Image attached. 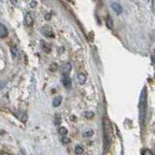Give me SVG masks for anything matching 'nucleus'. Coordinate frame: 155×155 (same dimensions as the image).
I'll return each mask as SVG.
<instances>
[{
  "label": "nucleus",
  "instance_id": "obj_1",
  "mask_svg": "<svg viewBox=\"0 0 155 155\" xmlns=\"http://www.w3.org/2000/svg\"><path fill=\"white\" fill-rule=\"evenodd\" d=\"M41 32H42L43 35L45 36V37H47V38H54L55 37V35H54V33H53L51 27L48 26V25L43 26L42 29H41Z\"/></svg>",
  "mask_w": 155,
  "mask_h": 155
},
{
  "label": "nucleus",
  "instance_id": "obj_2",
  "mask_svg": "<svg viewBox=\"0 0 155 155\" xmlns=\"http://www.w3.org/2000/svg\"><path fill=\"white\" fill-rule=\"evenodd\" d=\"M61 81H62V84H63V85H64V87H65L66 89L71 88V85H72V80H71V78H70V76H69V75H64V76H63V77H62Z\"/></svg>",
  "mask_w": 155,
  "mask_h": 155
},
{
  "label": "nucleus",
  "instance_id": "obj_3",
  "mask_svg": "<svg viewBox=\"0 0 155 155\" xmlns=\"http://www.w3.org/2000/svg\"><path fill=\"white\" fill-rule=\"evenodd\" d=\"M71 70H72V65H71L70 62H66L61 66V72H62L63 76L69 75V73L71 72Z\"/></svg>",
  "mask_w": 155,
  "mask_h": 155
},
{
  "label": "nucleus",
  "instance_id": "obj_4",
  "mask_svg": "<svg viewBox=\"0 0 155 155\" xmlns=\"http://www.w3.org/2000/svg\"><path fill=\"white\" fill-rule=\"evenodd\" d=\"M111 8H113V10L116 13V15H120L123 11L122 6H121L118 2H113V3H111Z\"/></svg>",
  "mask_w": 155,
  "mask_h": 155
},
{
  "label": "nucleus",
  "instance_id": "obj_5",
  "mask_svg": "<svg viewBox=\"0 0 155 155\" xmlns=\"http://www.w3.org/2000/svg\"><path fill=\"white\" fill-rule=\"evenodd\" d=\"M33 21H34V19H33L32 15L29 12H27L25 14V17H24V23H25V25L26 26H31L33 24Z\"/></svg>",
  "mask_w": 155,
  "mask_h": 155
},
{
  "label": "nucleus",
  "instance_id": "obj_6",
  "mask_svg": "<svg viewBox=\"0 0 155 155\" xmlns=\"http://www.w3.org/2000/svg\"><path fill=\"white\" fill-rule=\"evenodd\" d=\"M8 36V29L3 23L0 22V38H6Z\"/></svg>",
  "mask_w": 155,
  "mask_h": 155
},
{
  "label": "nucleus",
  "instance_id": "obj_7",
  "mask_svg": "<svg viewBox=\"0 0 155 155\" xmlns=\"http://www.w3.org/2000/svg\"><path fill=\"white\" fill-rule=\"evenodd\" d=\"M77 81L80 84H84L86 81V76L84 74V73H80L77 76Z\"/></svg>",
  "mask_w": 155,
  "mask_h": 155
},
{
  "label": "nucleus",
  "instance_id": "obj_8",
  "mask_svg": "<svg viewBox=\"0 0 155 155\" xmlns=\"http://www.w3.org/2000/svg\"><path fill=\"white\" fill-rule=\"evenodd\" d=\"M61 102H62V97L61 96H56L55 98L52 100V106L54 107V108H57V107L60 106Z\"/></svg>",
  "mask_w": 155,
  "mask_h": 155
},
{
  "label": "nucleus",
  "instance_id": "obj_9",
  "mask_svg": "<svg viewBox=\"0 0 155 155\" xmlns=\"http://www.w3.org/2000/svg\"><path fill=\"white\" fill-rule=\"evenodd\" d=\"M106 23H107V26H108L110 29H113L114 28V21H113V18H111L110 16H108L106 18Z\"/></svg>",
  "mask_w": 155,
  "mask_h": 155
},
{
  "label": "nucleus",
  "instance_id": "obj_10",
  "mask_svg": "<svg viewBox=\"0 0 155 155\" xmlns=\"http://www.w3.org/2000/svg\"><path fill=\"white\" fill-rule=\"evenodd\" d=\"M75 153L77 155H81L82 153H84V148H82L81 145H77V147H75Z\"/></svg>",
  "mask_w": 155,
  "mask_h": 155
},
{
  "label": "nucleus",
  "instance_id": "obj_11",
  "mask_svg": "<svg viewBox=\"0 0 155 155\" xmlns=\"http://www.w3.org/2000/svg\"><path fill=\"white\" fill-rule=\"evenodd\" d=\"M58 133H59L62 137H64V136H66L68 134V130L65 127H59L58 128Z\"/></svg>",
  "mask_w": 155,
  "mask_h": 155
},
{
  "label": "nucleus",
  "instance_id": "obj_12",
  "mask_svg": "<svg viewBox=\"0 0 155 155\" xmlns=\"http://www.w3.org/2000/svg\"><path fill=\"white\" fill-rule=\"evenodd\" d=\"M84 117L87 118V119H91L94 117V113H92V111H85L84 113Z\"/></svg>",
  "mask_w": 155,
  "mask_h": 155
},
{
  "label": "nucleus",
  "instance_id": "obj_13",
  "mask_svg": "<svg viewBox=\"0 0 155 155\" xmlns=\"http://www.w3.org/2000/svg\"><path fill=\"white\" fill-rule=\"evenodd\" d=\"M11 51H12V54H13V57H17L18 56V48L16 46H13L11 47Z\"/></svg>",
  "mask_w": 155,
  "mask_h": 155
},
{
  "label": "nucleus",
  "instance_id": "obj_14",
  "mask_svg": "<svg viewBox=\"0 0 155 155\" xmlns=\"http://www.w3.org/2000/svg\"><path fill=\"white\" fill-rule=\"evenodd\" d=\"M93 134H94L93 130H88V131H86L85 133L82 134V136H84V137H91V136H93Z\"/></svg>",
  "mask_w": 155,
  "mask_h": 155
},
{
  "label": "nucleus",
  "instance_id": "obj_15",
  "mask_svg": "<svg viewBox=\"0 0 155 155\" xmlns=\"http://www.w3.org/2000/svg\"><path fill=\"white\" fill-rule=\"evenodd\" d=\"M71 142V140L69 138H66V137H63L61 139V143H64V144H67V143H69Z\"/></svg>",
  "mask_w": 155,
  "mask_h": 155
},
{
  "label": "nucleus",
  "instance_id": "obj_16",
  "mask_svg": "<svg viewBox=\"0 0 155 155\" xmlns=\"http://www.w3.org/2000/svg\"><path fill=\"white\" fill-rule=\"evenodd\" d=\"M37 5V2H35V1H32V2H30V7L31 8H34Z\"/></svg>",
  "mask_w": 155,
  "mask_h": 155
},
{
  "label": "nucleus",
  "instance_id": "obj_17",
  "mask_svg": "<svg viewBox=\"0 0 155 155\" xmlns=\"http://www.w3.org/2000/svg\"><path fill=\"white\" fill-rule=\"evenodd\" d=\"M51 15L50 14H46V16H45V18L46 19H48V21H50V19H51Z\"/></svg>",
  "mask_w": 155,
  "mask_h": 155
},
{
  "label": "nucleus",
  "instance_id": "obj_18",
  "mask_svg": "<svg viewBox=\"0 0 155 155\" xmlns=\"http://www.w3.org/2000/svg\"><path fill=\"white\" fill-rule=\"evenodd\" d=\"M59 51H60V52H61V51H62V52L64 51V48H63V47H61V48H59Z\"/></svg>",
  "mask_w": 155,
  "mask_h": 155
},
{
  "label": "nucleus",
  "instance_id": "obj_19",
  "mask_svg": "<svg viewBox=\"0 0 155 155\" xmlns=\"http://www.w3.org/2000/svg\"><path fill=\"white\" fill-rule=\"evenodd\" d=\"M0 155H10V154H8L6 152H1V153H0Z\"/></svg>",
  "mask_w": 155,
  "mask_h": 155
}]
</instances>
